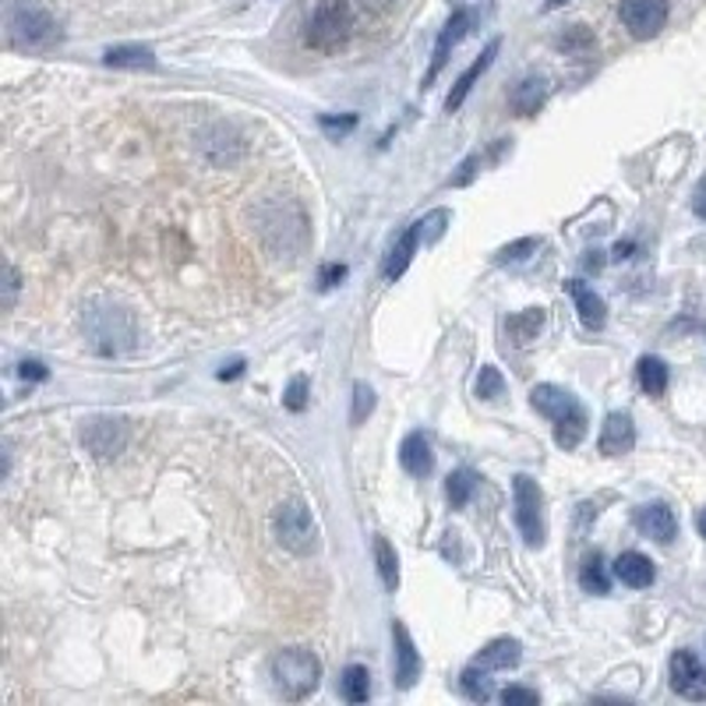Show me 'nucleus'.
Wrapping results in <instances>:
<instances>
[{"mask_svg": "<svg viewBox=\"0 0 706 706\" xmlns=\"http://www.w3.org/2000/svg\"><path fill=\"white\" fill-rule=\"evenodd\" d=\"M530 403H533V410H537L541 417H547L555 424V442L562 449H576L587 438V410L579 406V400L572 396L569 389L541 382L537 389L530 392Z\"/></svg>", "mask_w": 706, "mask_h": 706, "instance_id": "nucleus-1", "label": "nucleus"}, {"mask_svg": "<svg viewBox=\"0 0 706 706\" xmlns=\"http://www.w3.org/2000/svg\"><path fill=\"white\" fill-rule=\"evenodd\" d=\"M322 682V661L304 647H287L273 657V685L282 699H308Z\"/></svg>", "mask_w": 706, "mask_h": 706, "instance_id": "nucleus-2", "label": "nucleus"}, {"mask_svg": "<svg viewBox=\"0 0 706 706\" xmlns=\"http://www.w3.org/2000/svg\"><path fill=\"white\" fill-rule=\"evenodd\" d=\"M276 537L293 555H315L319 552V523L301 498H287L276 509Z\"/></svg>", "mask_w": 706, "mask_h": 706, "instance_id": "nucleus-3", "label": "nucleus"}, {"mask_svg": "<svg viewBox=\"0 0 706 706\" xmlns=\"http://www.w3.org/2000/svg\"><path fill=\"white\" fill-rule=\"evenodd\" d=\"M350 28H354V11L347 0H319L308 25V46H315L322 54H333L350 39Z\"/></svg>", "mask_w": 706, "mask_h": 706, "instance_id": "nucleus-4", "label": "nucleus"}, {"mask_svg": "<svg viewBox=\"0 0 706 706\" xmlns=\"http://www.w3.org/2000/svg\"><path fill=\"white\" fill-rule=\"evenodd\" d=\"M512 498H516V526H520L523 541L530 547H541L544 544V495H541V484L520 474L512 477Z\"/></svg>", "mask_w": 706, "mask_h": 706, "instance_id": "nucleus-5", "label": "nucleus"}, {"mask_svg": "<svg viewBox=\"0 0 706 706\" xmlns=\"http://www.w3.org/2000/svg\"><path fill=\"white\" fill-rule=\"evenodd\" d=\"M128 438H131V428L124 417H92L82 428L85 449L100 460H109V456H117V452H124Z\"/></svg>", "mask_w": 706, "mask_h": 706, "instance_id": "nucleus-6", "label": "nucleus"}, {"mask_svg": "<svg viewBox=\"0 0 706 706\" xmlns=\"http://www.w3.org/2000/svg\"><path fill=\"white\" fill-rule=\"evenodd\" d=\"M11 39L25 50H46L57 39V22L39 8H19L11 19Z\"/></svg>", "mask_w": 706, "mask_h": 706, "instance_id": "nucleus-7", "label": "nucleus"}, {"mask_svg": "<svg viewBox=\"0 0 706 706\" xmlns=\"http://www.w3.org/2000/svg\"><path fill=\"white\" fill-rule=\"evenodd\" d=\"M618 14H622V25L636 39H650L668 22V0H622Z\"/></svg>", "mask_w": 706, "mask_h": 706, "instance_id": "nucleus-8", "label": "nucleus"}, {"mask_svg": "<svg viewBox=\"0 0 706 706\" xmlns=\"http://www.w3.org/2000/svg\"><path fill=\"white\" fill-rule=\"evenodd\" d=\"M671 688L682 699L703 703L706 699V668L693 650H674L671 653Z\"/></svg>", "mask_w": 706, "mask_h": 706, "instance_id": "nucleus-9", "label": "nucleus"}, {"mask_svg": "<svg viewBox=\"0 0 706 706\" xmlns=\"http://www.w3.org/2000/svg\"><path fill=\"white\" fill-rule=\"evenodd\" d=\"M636 526L643 537H653L657 544H671L674 533H679V520H674V512L664 506V501H650V506H643L636 512Z\"/></svg>", "mask_w": 706, "mask_h": 706, "instance_id": "nucleus-10", "label": "nucleus"}, {"mask_svg": "<svg viewBox=\"0 0 706 706\" xmlns=\"http://www.w3.org/2000/svg\"><path fill=\"white\" fill-rule=\"evenodd\" d=\"M392 643H396V685L414 688V682L420 679V653L403 622H392Z\"/></svg>", "mask_w": 706, "mask_h": 706, "instance_id": "nucleus-11", "label": "nucleus"}, {"mask_svg": "<svg viewBox=\"0 0 706 706\" xmlns=\"http://www.w3.org/2000/svg\"><path fill=\"white\" fill-rule=\"evenodd\" d=\"M565 290L572 293L576 311H579V322H583V325L590 328V333H598V328H604V322H607V304H604L601 293H593V287H587L583 279H569V282H565Z\"/></svg>", "mask_w": 706, "mask_h": 706, "instance_id": "nucleus-12", "label": "nucleus"}, {"mask_svg": "<svg viewBox=\"0 0 706 706\" xmlns=\"http://www.w3.org/2000/svg\"><path fill=\"white\" fill-rule=\"evenodd\" d=\"M601 452L604 456H625L636 445V424L629 414H607L604 428H601Z\"/></svg>", "mask_w": 706, "mask_h": 706, "instance_id": "nucleus-13", "label": "nucleus"}, {"mask_svg": "<svg viewBox=\"0 0 706 706\" xmlns=\"http://www.w3.org/2000/svg\"><path fill=\"white\" fill-rule=\"evenodd\" d=\"M466 33H470V11H456V14H452V19H449V25L442 28V36H438V43H435V57H431L428 74H424V85H431V82H435L438 71L445 68L449 50H452V46H456Z\"/></svg>", "mask_w": 706, "mask_h": 706, "instance_id": "nucleus-14", "label": "nucleus"}, {"mask_svg": "<svg viewBox=\"0 0 706 706\" xmlns=\"http://www.w3.org/2000/svg\"><path fill=\"white\" fill-rule=\"evenodd\" d=\"M498 46H501V43H498V39H491L488 46H484V54H481V57L474 60V65H470V68H466V71H463V74L456 78V85H452L449 100H445V109H449V114H456V109H460V106L466 103L470 89H474V82H477V78H481L484 71H488V68L495 65V57H498Z\"/></svg>", "mask_w": 706, "mask_h": 706, "instance_id": "nucleus-15", "label": "nucleus"}, {"mask_svg": "<svg viewBox=\"0 0 706 706\" xmlns=\"http://www.w3.org/2000/svg\"><path fill=\"white\" fill-rule=\"evenodd\" d=\"M523 661V643L520 639H509V636H501V639H491L488 647H484L477 657H474V664L484 668V671H509Z\"/></svg>", "mask_w": 706, "mask_h": 706, "instance_id": "nucleus-16", "label": "nucleus"}, {"mask_svg": "<svg viewBox=\"0 0 706 706\" xmlns=\"http://www.w3.org/2000/svg\"><path fill=\"white\" fill-rule=\"evenodd\" d=\"M400 463L410 477H428L435 470V452H431V442L424 438L420 431H410L403 438L400 445Z\"/></svg>", "mask_w": 706, "mask_h": 706, "instance_id": "nucleus-17", "label": "nucleus"}, {"mask_svg": "<svg viewBox=\"0 0 706 706\" xmlns=\"http://www.w3.org/2000/svg\"><path fill=\"white\" fill-rule=\"evenodd\" d=\"M420 238H424V233H420V223H414V227L406 230L396 244H392L389 258H385V265H382V276H385L389 282H396L406 269H410V262H414V255H417Z\"/></svg>", "mask_w": 706, "mask_h": 706, "instance_id": "nucleus-18", "label": "nucleus"}, {"mask_svg": "<svg viewBox=\"0 0 706 706\" xmlns=\"http://www.w3.org/2000/svg\"><path fill=\"white\" fill-rule=\"evenodd\" d=\"M615 576L622 579L625 587H633V590H643V587H650L653 583V562L647 555H639V552H625L618 555L615 562Z\"/></svg>", "mask_w": 706, "mask_h": 706, "instance_id": "nucleus-19", "label": "nucleus"}, {"mask_svg": "<svg viewBox=\"0 0 706 706\" xmlns=\"http://www.w3.org/2000/svg\"><path fill=\"white\" fill-rule=\"evenodd\" d=\"M544 100H547V82H544L541 74H526L523 82L512 89V96H509L512 109H516V114H523V117L537 114V109L544 106Z\"/></svg>", "mask_w": 706, "mask_h": 706, "instance_id": "nucleus-20", "label": "nucleus"}, {"mask_svg": "<svg viewBox=\"0 0 706 706\" xmlns=\"http://www.w3.org/2000/svg\"><path fill=\"white\" fill-rule=\"evenodd\" d=\"M106 68H131V71H152L155 68V54L149 46H109L103 54Z\"/></svg>", "mask_w": 706, "mask_h": 706, "instance_id": "nucleus-21", "label": "nucleus"}, {"mask_svg": "<svg viewBox=\"0 0 706 706\" xmlns=\"http://www.w3.org/2000/svg\"><path fill=\"white\" fill-rule=\"evenodd\" d=\"M639 385L647 396H664V389H668V364L661 357H639Z\"/></svg>", "mask_w": 706, "mask_h": 706, "instance_id": "nucleus-22", "label": "nucleus"}, {"mask_svg": "<svg viewBox=\"0 0 706 706\" xmlns=\"http://www.w3.org/2000/svg\"><path fill=\"white\" fill-rule=\"evenodd\" d=\"M339 688H343V699H347V703H368V696H371V674H368V668L350 664L347 671H343Z\"/></svg>", "mask_w": 706, "mask_h": 706, "instance_id": "nucleus-23", "label": "nucleus"}, {"mask_svg": "<svg viewBox=\"0 0 706 706\" xmlns=\"http://www.w3.org/2000/svg\"><path fill=\"white\" fill-rule=\"evenodd\" d=\"M491 671H484V668H477V664H470L463 674H460V685H463V693L474 699V703H488V699H495V685H491V679H488Z\"/></svg>", "mask_w": 706, "mask_h": 706, "instance_id": "nucleus-24", "label": "nucleus"}, {"mask_svg": "<svg viewBox=\"0 0 706 706\" xmlns=\"http://www.w3.org/2000/svg\"><path fill=\"white\" fill-rule=\"evenodd\" d=\"M374 562H379V576H382L385 590L396 593V587H400V558H396V552H392V544L385 537H374Z\"/></svg>", "mask_w": 706, "mask_h": 706, "instance_id": "nucleus-25", "label": "nucleus"}, {"mask_svg": "<svg viewBox=\"0 0 706 706\" xmlns=\"http://www.w3.org/2000/svg\"><path fill=\"white\" fill-rule=\"evenodd\" d=\"M477 491V474L474 470H456V474H449L445 481V495L452 501V509H463L470 498Z\"/></svg>", "mask_w": 706, "mask_h": 706, "instance_id": "nucleus-26", "label": "nucleus"}, {"mask_svg": "<svg viewBox=\"0 0 706 706\" xmlns=\"http://www.w3.org/2000/svg\"><path fill=\"white\" fill-rule=\"evenodd\" d=\"M579 587H583L587 593H607V590H611L604 558H601L598 552H593V555L583 562V569H579Z\"/></svg>", "mask_w": 706, "mask_h": 706, "instance_id": "nucleus-27", "label": "nucleus"}, {"mask_svg": "<svg viewBox=\"0 0 706 706\" xmlns=\"http://www.w3.org/2000/svg\"><path fill=\"white\" fill-rule=\"evenodd\" d=\"M541 325H544V311L541 308H526L523 315H512L509 319V336L523 347V343H530L533 336H537Z\"/></svg>", "mask_w": 706, "mask_h": 706, "instance_id": "nucleus-28", "label": "nucleus"}, {"mask_svg": "<svg viewBox=\"0 0 706 706\" xmlns=\"http://www.w3.org/2000/svg\"><path fill=\"white\" fill-rule=\"evenodd\" d=\"M477 396L481 400H498L501 392H506V379H501V371L495 364H484L481 374H477Z\"/></svg>", "mask_w": 706, "mask_h": 706, "instance_id": "nucleus-29", "label": "nucleus"}, {"mask_svg": "<svg viewBox=\"0 0 706 706\" xmlns=\"http://www.w3.org/2000/svg\"><path fill=\"white\" fill-rule=\"evenodd\" d=\"M558 50H565V54H587V50H593L590 28L587 25H572L569 33L558 39Z\"/></svg>", "mask_w": 706, "mask_h": 706, "instance_id": "nucleus-30", "label": "nucleus"}, {"mask_svg": "<svg viewBox=\"0 0 706 706\" xmlns=\"http://www.w3.org/2000/svg\"><path fill=\"white\" fill-rule=\"evenodd\" d=\"M371 410H374V389L368 382H357L354 385V414H350V420L364 424L371 417Z\"/></svg>", "mask_w": 706, "mask_h": 706, "instance_id": "nucleus-31", "label": "nucleus"}, {"mask_svg": "<svg viewBox=\"0 0 706 706\" xmlns=\"http://www.w3.org/2000/svg\"><path fill=\"white\" fill-rule=\"evenodd\" d=\"M282 406L293 410V414H304V406H308V379H304V374L290 379L287 392H282Z\"/></svg>", "mask_w": 706, "mask_h": 706, "instance_id": "nucleus-32", "label": "nucleus"}, {"mask_svg": "<svg viewBox=\"0 0 706 706\" xmlns=\"http://www.w3.org/2000/svg\"><path fill=\"white\" fill-rule=\"evenodd\" d=\"M541 247V241L537 238H523V241H516V244H509V247H501L498 251V265H509V262H523L526 255H533V251Z\"/></svg>", "mask_w": 706, "mask_h": 706, "instance_id": "nucleus-33", "label": "nucleus"}, {"mask_svg": "<svg viewBox=\"0 0 706 706\" xmlns=\"http://www.w3.org/2000/svg\"><path fill=\"white\" fill-rule=\"evenodd\" d=\"M442 223H449V212H445V209H435L428 219H420V233H424V241L431 244V241L442 238V230H445Z\"/></svg>", "mask_w": 706, "mask_h": 706, "instance_id": "nucleus-34", "label": "nucleus"}, {"mask_svg": "<svg viewBox=\"0 0 706 706\" xmlns=\"http://www.w3.org/2000/svg\"><path fill=\"white\" fill-rule=\"evenodd\" d=\"M501 703H506V706H537V703H541V696L533 693V688L509 685L506 693H501Z\"/></svg>", "mask_w": 706, "mask_h": 706, "instance_id": "nucleus-35", "label": "nucleus"}, {"mask_svg": "<svg viewBox=\"0 0 706 706\" xmlns=\"http://www.w3.org/2000/svg\"><path fill=\"white\" fill-rule=\"evenodd\" d=\"M354 124H357V117H343V120L322 117V128H325L328 135H347V131H354Z\"/></svg>", "mask_w": 706, "mask_h": 706, "instance_id": "nucleus-36", "label": "nucleus"}, {"mask_svg": "<svg viewBox=\"0 0 706 706\" xmlns=\"http://www.w3.org/2000/svg\"><path fill=\"white\" fill-rule=\"evenodd\" d=\"M477 163H481V155H470V160H466V163L460 166V174H456V177H452V184H456V187H463V184H470V181H474V174H477Z\"/></svg>", "mask_w": 706, "mask_h": 706, "instance_id": "nucleus-37", "label": "nucleus"}, {"mask_svg": "<svg viewBox=\"0 0 706 706\" xmlns=\"http://www.w3.org/2000/svg\"><path fill=\"white\" fill-rule=\"evenodd\" d=\"M4 290H8L4 293V308H14V293H19V273H14L11 265H8V273H4Z\"/></svg>", "mask_w": 706, "mask_h": 706, "instance_id": "nucleus-38", "label": "nucleus"}, {"mask_svg": "<svg viewBox=\"0 0 706 706\" xmlns=\"http://www.w3.org/2000/svg\"><path fill=\"white\" fill-rule=\"evenodd\" d=\"M693 212H696L699 219H706V174L699 177L696 192H693Z\"/></svg>", "mask_w": 706, "mask_h": 706, "instance_id": "nucleus-39", "label": "nucleus"}, {"mask_svg": "<svg viewBox=\"0 0 706 706\" xmlns=\"http://www.w3.org/2000/svg\"><path fill=\"white\" fill-rule=\"evenodd\" d=\"M347 276V265H328V269L322 273V290H328V287H336V282Z\"/></svg>", "mask_w": 706, "mask_h": 706, "instance_id": "nucleus-40", "label": "nucleus"}, {"mask_svg": "<svg viewBox=\"0 0 706 706\" xmlns=\"http://www.w3.org/2000/svg\"><path fill=\"white\" fill-rule=\"evenodd\" d=\"M22 374H25V379H46V368L39 364V360H25Z\"/></svg>", "mask_w": 706, "mask_h": 706, "instance_id": "nucleus-41", "label": "nucleus"}, {"mask_svg": "<svg viewBox=\"0 0 706 706\" xmlns=\"http://www.w3.org/2000/svg\"><path fill=\"white\" fill-rule=\"evenodd\" d=\"M360 8L371 11V14H385L392 8V0H360Z\"/></svg>", "mask_w": 706, "mask_h": 706, "instance_id": "nucleus-42", "label": "nucleus"}, {"mask_svg": "<svg viewBox=\"0 0 706 706\" xmlns=\"http://www.w3.org/2000/svg\"><path fill=\"white\" fill-rule=\"evenodd\" d=\"M241 371H244V360H233V364H227L223 371H219V379H223V382H227V379H238Z\"/></svg>", "mask_w": 706, "mask_h": 706, "instance_id": "nucleus-43", "label": "nucleus"}, {"mask_svg": "<svg viewBox=\"0 0 706 706\" xmlns=\"http://www.w3.org/2000/svg\"><path fill=\"white\" fill-rule=\"evenodd\" d=\"M696 530H699V537H706V509L696 516Z\"/></svg>", "mask_w": 706, "mask_h": 706, "instance_id": "nucleus-44", "label": "nucleus"}, {"mask_svg": "<svg viewBox=\"0 0 706 706\" xmlns=\"http://www.w3.org/2000/svg\"><path fill=\"white\" fill-rule=\"evenodd\" d=\"M565 0H547V11H555V8H562Z\"/></svg>", "mask_w": 706, "mask_h": 706, "instance_id": "nucleus-45", "label": "nucleus"}]
</instances>
